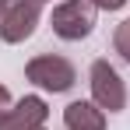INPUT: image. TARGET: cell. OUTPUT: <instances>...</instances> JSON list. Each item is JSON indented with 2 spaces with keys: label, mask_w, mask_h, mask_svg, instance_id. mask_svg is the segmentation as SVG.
I'll list each match as a JSON object with an SVG mask.
<instances>
[{
  "label": "cell",
  "mask_w": 130,
  "mask_h": 130,
  "mask_svg": "<svg viewBox=\"0 0 130 130\" xmlns=\"http://www.w3.org/2000/svg\"><path fill=\"white\" fill-rule=\"evenodd\" d=\"M25 77H28L35 88H42V91L60 95V91H70V88H74L77 70H74V63H70L67 56H56V53H39V56H32V60H28Z\"/></svg>",
  "instance_id": "obj_1"
},
{
  "label": "cell",
  "mask_w": 130,
  "mask_h": 130,
  "mask_svg": "<svg viewBox=\"0 0 130 130\" xmlns=\"http://www.w3.org/2000/svg\"><path fill=\"white\" fill-rule=\"evenodd\" d=\"M53 32L67 39V42H81L91 35V28H95V4L91 0H60L56 7H53Z\"/></svg>",
  "instance_id": "obj_2"
},
{
  "label": "cell",
  "mask_w": 130,
  "mask_h": 130,
  "mask_svg": "<svg viewBox=\"0 0 130 130\" xmlns=\"http://www.w3.org/2000/svg\"><path fill=\"white\" fill-rule=\"evenodd\" d=\"M91 99L102 112H123L127 109V85L120 77V70L109 60H95L91 63Z\"/></svg>",
  "instance_id": "obj_3"
},
{
  "label": "cell",
  "mask_w": 130,
  "mask_h": 130,
  "mask_svg": "<svg viewBox=\"0 0 130 130\" xmlns=\"http://www.w3.org/2000/svg\"><path fill=\"white\" fill-rule=\"evenodd\" d=\"M42 18V0H14L11 4V11L4 14V21H0V39L4 42H25L32 32H35V25Z\"/></svg>",
  "instance_id": "obj_4"
},
{
  "label": "cell",
  "mask_w": 130,
  "mask_h": 130,
  "mask_svg": "<svg viewBox=\"0 0 130 130\" xmlns=\"http://www.w3.org/2000/svg\"><path fill=\"white\" fill-rule=\"evenodd\" d=\"M49 116V106H46L39 95H25L18 106L4 109L0 112V130H39Z\"/></svg>",
  "instance_id": "obj_5"
},
{
  "label": "cell",
  "mask_w": 130,
  "mask_h": 130,
  "mask_svg": "<svg viewBox=\"0 0 130 130\" xmlns=\"http://www.w3.org/2000/svg\"><path fill=\"white\" fill-rule=\"evenodd\" d=\"M63 127L67 130H106V112L95 102H70L63 109Z\"/></svg>",
  "instance_id": "obj_6"
},
{
  "label": "cell",
  "mask_w": 130,
  "mask_h": 130,
  "mask_svg": "<svg viewBox=\"0 0 130 130\" xmlns=\"http://www.w3.org/2000/svg\"><path fill=\"white\" fill-rule=\"evenodd\" d=\"M112 46H116V53L130 63V18L116 25V32H112Z\"/></svg>",
  "instance_id": "obj_7"
},
{
  "label": "cell",
  "mask_w": 130,
  "mask_h": 130,
  "mask_svg": "<svg viewBox=\"0 0 130 130\" xmlns=\"http://www.w3.org/2000/svg\"><path fill=\"white\" fill-rule=\"evenodd\" d=\"M91 4H95V7H102V11H120L127 0H91Z\"/></svg>",
  "instance_id": "obj_8"
},
{
  "label": "cell",
  "mask_w": 130,
  "mask_h": 130,
  "mask_svg": "<svg viewBox=\"0 0 130 130\" xmlns=\"http://www.w3.org/2000/svg\"><path fill=\"white\" fill-rule=\"evenodd\" d=\"M4 109H11V91L0 85V112H4Z\"/></svg>",
  "instance_id": "obj_9"
},
{
  "label": "cell",
  "mask_w": 130,
  "mask_h": 130,
  "mask_svg": "<svg viewBox=\"0 0 130 130\" xmlns=\"http://www.w3.org/2000/svg\"><path fill=\"white\" fill-rule=\"evenodd\" d=\"M11 4H14V0H0V21H4V14L11 11Z\"/></svg>",
  "instance_id": "obj_10"
},
{
  "label": "cell",
  "mask_w": 130,
  "mask_h": 130,
  "mask_svg": "<svg viewBox=\"0 0 130 130\" xmlns=\"http://www.w3.org/2000/svg\"><path fill=\"white\" fill-rule=\"evenodd\" d=\"M42 4H49V0H42Z\"/></svg>",
  "instance_id": "obj_11"
},
{
  "label": "cell",
  "mask_w": 130,
  "mask_h": 130,
  "mask_svg": "<svg viewBox=\"0 0 130 130\" xmlns=\"http://www.w3.org/2000/svg\"><path fill=\"white\" fill-rule=\"evenodd\" d=\"M39 130H42V127H39Z\"/></svg>",
  "instance_id": "obj_12"
}]
</instances>
